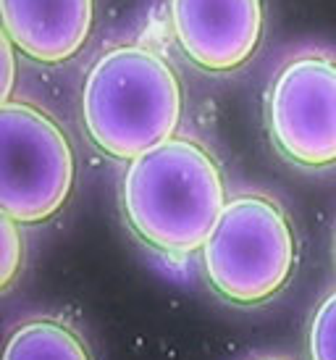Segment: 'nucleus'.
Listing matches in <instances>:
<instances>
[{
  "instance_id": "f257e3e1",
  "label": "nucleus",
  "mask_w": 336,
  "mask_h": 360,
  "mask_svg": "<svg viewBox=\"0 0 336 360\" xmlns=\"http://www.w3.org/2000/svg\"><path fill=\"white\" fill-rule=\"evenodd\" d=\"M226 202L216 155L192 137H171L129 160L121 179V210L129 229L171 258L202 250Z\"/></svg>"
},
{
  "instance_id": "f03ea898",
  "label": "nucleus",
  "mask_w": 336,
  "mask_h": 360,
  "mask_svg": "<svg viewBox=\"0 0 336 360\" xmlns=\"http://www.w3.org/2000/svg\"><path fill=\"white\" fill-rule=\"evenodd\" d=\"M184 95L174 66L142 45H116L84 77L82 121L92 145L134 160L176 137Z\"/></svg>"
},
{
  "instance_id": "7ed1b4c3",
  "label": "nucleus",
  "mask_w": 336,
  "mask_h": 360,
  "mask_svg": "<svg viewBox=\"0 0 336 360\" xmlns=\"http://www.w3.org/2000/svg\"><path fill=\"white\" fill-rule=\"evenodd\" d=\"M295 266V226L281 202L266 192L231 198L202 245L210 290L239 308L273 300L289 284Z\"/></svg>"
},
{
  "instance_id": "20e7f679",
  "label": "nucleus",
  "mask_w": 336,
  "mask_h": 360,
  "mask_svg": "<svg viewBox=\"0 0 336 360\" xmlns=\"http://www.w3.org/2000/svg\"><path fill=\"white\" fill-rule=\"evenodd\" d=\"M69 134L48 110L27 101L0 105V213L19 224L53 219L74 190Z\"/></svg>"
},
{
  "instance_id": "39448f33",
  "label": "nucleus",
  "mask_w": 336,
  "mask_h": 360,
  "mask_svg": "<svg viewBox=\"0 0 336 360\" xmlns=\"http://www.w3.org/2000/svg\"><path fill=\"white\" fill-rule=\"evenodd\" d=\"M276 150L302 169L336 163V56L302 51L276 71L266 101Z\"/></svg>"
},
{
  "instance_id": "423d86ee",
  "label": "nucleus",
  "mask_w": 336,
  "mask_h": 360,
  "mask_svg": "<svg viewBox=\"0 0 336 360\" xmlns=\"http://www.w3.org/2000/svg\"><path fill=\"white\" fill-rule=\"evenodd\" d=\"M263 13V0H168L179 48L210 74L234 71L255 56Z\"/></svg>"
},
{
  "instance_id": "0eeeda50",
  "label": "nucleus",
  "mask_w": 336,
  "mask_h": 360,
  "mask_svg": "<svg viewBox=\"0 0 336 360\" xmlns=\"http://www.w3.org/2000/svg\"><path fill=\"white\" fill-rule=\"evenodd\" d=\"M3 34L37 63H63L87 45L95 0H0Z\"/></svg>"
},
{
  "instance_id": "6e6552de",
  "label": "nucleus",
  "mask_w": 336,
  "mask_h": 360,
  "mask_svg": "<svg viewBox=\"0 0 336 360\" xmlns=\"http://www.w3.org/2000/svg\"><path fill=\"white\" fill-rule=\"evenodd\" d=\"M3 360H92L77 331L56 319H30L6 340Z\"/></svg>"
},
{
  "instance_id": "1a4fd4ad",
  "label": "nucleus",
  "mask_w": 336,
  "mask_h": 360,
  "mask_svg": "<svg viewBox=\"0 0 336 360\" xmlns=\"http://www.w3.org/2000/svg\"><path fill=\"white\" fill-rule=\"evenodd\" d=\"M310 360H336V290L323 297L310 321Z\"/></svg>"
},
{
  "instance_id": "9d476101",
  "label": "nucleus",
  "mask_w": 336,
  "mask_h": 360,
  "mask_svg": "<svg viewBox=\"0 0 336 360\" xmlns=\"http://www.w3.org/2000/svg\"><path fill=\"white\" fill-rule=\"evenodd\" d=\"M24 260V240H21L19 221L0 213V287L8 290L16 279Z\"/></svg>"
},
{
  "instance_id": "9b49d317",
  "label": "nucleus",
  "mask_w": 336,
  "mask_h": 360,
  "mask_svg": "<svg viewBox=\"0 0 336 360\" xmlns=\"http://www.w3.org/2000/svg\"><path fill=\"white\" fill-rule=\"evenodd\" d=\"M0 45H3V92H0V98L6 103L11 101V90H13V79H16V58H13L16 45L11 42L8 34L0 37Z\"/></svg>"
},
{
  "instance_id": "f8f14e48",
  "label": "nucleus",
  "mask_w": 336,
  "mask_h": 360,
  "mask_svg": "<svg viewBox=\"0 0 336 360\" xmlns=\"http://www.w3.org/2000/svg\"><path fill=\"white\" fill-rule=\"evenodd\" d=\"M257 360H287V358H257Z\"/></svg>"
}]
</instances>
